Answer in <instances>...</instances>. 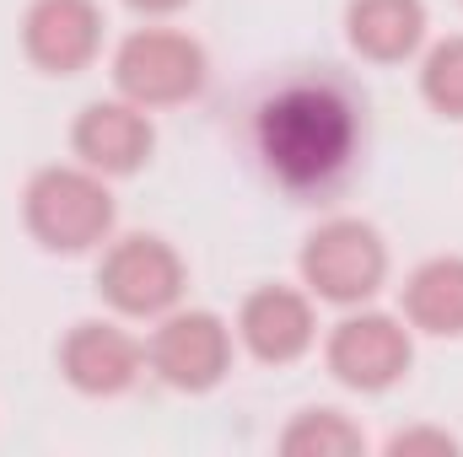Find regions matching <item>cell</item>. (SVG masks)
I'll return each instance as SVG.
<instances>
[{
  "label": "cell",
  "mask_w": 463,
  "mask_h": 457,
  "mask_svg": "<svg viewBox=\"0 0 463 457\" xmlns=\"http://www.w3.org/2000/svg\"><path fill=\"white\" fill-rule=\"evenodd\" d=\"M259 151L291 189L329 183L355 151V108L329 81H297L259 114Z\"/></svg>",
  "instance_id": "cell-1"
},
{
  "label": "cell",
  "mask_w": 463,
  "mask_h": 457,
  "mask_svg": "<svg viewBox=\"0 0 463 457\" xmlns=\"http://www.w3.org/2000/svg\"><path fill=\"white\" fill-rule=\"evenodd\" d=\"M27 227H33V237L43 247L81 253V247H92V242L109 237L114 200H109L103 178L76 173V167H49L27 189Z\"/></svg>",
  "instance_id": "cell-2"
},
{
  "label": "cell",
  "mask_w": 463,
  "mask_h": 457,
  "mask_svg": "<svg viewBox=\"0 0 463 457\" xmlns=\"http://www.w3.org/2000/svg\"><path fill=\"white\" fill-rule=\"evenodd\" d=\"M114 81L135 108L184 103V98H194L200 81H205V54H200V43H189L184 33L146 27V33L124 38V49H118V60H114Z\"/></svg>",
  "instance_id": "cell-3"
},
{
  "label": "cell",
  "mask_w": 463,
  "mask_h": 457,
  "mask_svg": "<svg viewBox=\"0 0 463 457\" xmlns=\"http://www.w3.org/2000/svg\"><path fill=\"white\" fill-rule=\"evenodd\" d=\"M388 253L377 242V231L361 221H329L307 247H302V275L318 296L329 302H361L383 285Z\"/></svg>",
  "instance_id": "cell-4"
},
{
  "label": "cell",
  "mask_w": 463,
  "mask_h": 457,
  "mask_svg": "<svg viewBox=\"0 0 463 457\" xmlns=\"http://www.w3.org/2000/svg\"><path fill=\"white\" fill-rule=\"evenodd\" d=\"M103 296L114 302L118 312L129 318H151V312H167L184 291V264L167 242L156 237H124L114 253L103 258V275H98Z\"/></svg>",
  "instance_id": "cell-5"
},
{
  "label": "cell",
  "mask_w": 463,
  "mask_h": 457,
  "mask_svg": "<svg viewBox=\"0 0 463 457\" xmlns=\"http://www.w3.org/2000/svg\"><path fill=\"white\" fill-rule=\"evenodd\" d=\"M329 366L335 377L361 387V393H383L393 387L404 371H410V334L383 318V312H366V318H345L329 340Z\"/></svg>",
  "instance_id": "cell-6"
},
{
  "label": "cell",
  "mask_w": 463,
  "mask_h": 457,
  "mask_svg": "<svg viewBox=\"0 0 463 457\" xmlns=\"http://www.w3.org/2000/svg\"><path fill=\"white\" fill-rule=\"evenodd\" d=\"M232 360V340L227 323L211 318V312H178L156 329V344H151V366L173 382V387H189V393H205L222 382Z\"/></svg>",
  "instance_id": "cell-7"
},
{
  "label": "cell",
  "mask_w": 463,
  "mask_h": 457,
  "mask_svg": "<svg viewBox=\"0 0 463 457\" xmlns=\"http://www.w3.org/2000/svg\"><path fill=\"white\" fill-rule=\"evenodd\" d=\"M27 54L54 70V76H71L81 70L92 54H98V38H103V16L92 0H38L27 11Z\"/></svg>",
  "instance_id": "cell-8"
},
{
  "label": "cell",
  "mask_w": 463,
  "mask_h": 457,
  "mask_svg": "<svg viewBox=\"0 0 463 457\" xmlns=\"http://www.w3.org/2000/svg\"><path fill=\"white\" fill-rule=\"evenodd\" d=\"M151 124L135 103H92L76 118V151L92 173H135L151 156Z\"/></svg>",
  "instance_id": "cell-9"
},
{
  "label": "cell",
  "mask_w": 463,
  "mask_h": 457,
  "mask_svg": "<svg viewBox=\"0 0 463 457\" xmlns=\"http://www.w3.org/2000/svg\"><path fill=\"white\" fill-rule=\"evenodd\" d=\"M242 340L259 360H297L307 344H313V307L286 291V285H269V291H253L242 302Z\"/></svg>",
  "instance_id": "cell-10"
},
{
  "label": "cell",
  "mask_w": 463,
  "mask_h": 457,
  "mask_svg": "<svg viewBox=\"0 0 463 457\" xmlns=\"http://www.w3.org/2000/svg\"><path fill=\"white\" fill-rule=\"evenodd\" d=\"M60 360L81 393H124L140 371V344L114 323H76Z\"/></svg>",
  "instance_id": "cell-11"
},
{
  "label": "cell",
  "mask_w": 463,
  "mask_h": 457,
  "mask_svg": "<svg viewBox=\"0 0 463 457\" xmlns=\"http://www.w3.org/2000/svg\"><path fill=\"white\" fill-rule=\"evenodd\" d=\"M426 38L420 0H350V43L372 60H404Z\"/></svg>",
  "instance_id": "cell-12"
},
{
  "label": "cell",
  "mask_w": 463,
  "mask_h": 457,
  "mask_svg": "<svg viewBox=\"0 0 463 457\" xmlns=\"http://www.w3.org/2000/svg\"><path fill=\"white\" fill-rule=\"evenodd\" d=\"M404 312L426 334H463V258H431L404 285Z\"/></svg>",
  "instance_id": "cell-13"
},
{
  "label": "cell",
  "mask_w": 463,
  "mask_h": 457,
  "mask_svg": "<svg viewBox=\"0 0 463 457\" xmlns=\"http://www.w3.org/2000/svg\"><path fill=\"white\" fill-rule=\"evenodd\" d=\"M280 447L291 457H345V452H361V431L350 425L345 415H335V409H307L280 436Z\"/></svg>",
  "instance_id": "cell-14"
},
{
  "label": "cell",
  "mask_w": 463,
  "mask_h": 457,
  "mask_svg": "<svg viewBox=\"0 0 463 457\" xmlns=\"http://www.w3.org/2000/svg\"><path fill=\"white\" fill-rule=\"evenodd\" d=\"M420 87H426V103L448 118H463V38H448L431 49L426 70H420Z\"/></svg>",
  "instance_id": "cell-15"
},
{
  "label": "cell",
  "mask_w": 463,
  "mask_h": 457,
  "mask_svg": "<svg viewBox=\"0 0 463 457\" xmlns=\"http://www.w3.org/2000/svg\"><path fill=\"white\" fill-rule=\"evenodd\" d=\"M388 452L393 457H404V452H458V442L448 436V431H404V436H393L388 442Z\"/></svg>",
  "instance_id": "cell-16"
},
{
  "label": "cell",
  "mask_w": 463,
  "mask_h": 457,
  "mask_svg": "<svg viewBox=\"0 0 463 457\" xmlns=\"http://www.w3.org/2000/svg\"><path fill=\"white\" fill-rule=\"evenodd\" d=\"M129 5H135V11H178L184 0H129Z\"/></svg>",
  "instance_id": "cell-17"
}]
</instances>
